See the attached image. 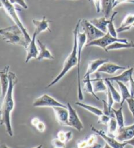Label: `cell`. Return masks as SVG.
<instances>
[{
    "mask_svg": "<svg viewBox=\"0 0 134 148\" xmlns=\"http://www.w3.org/2000/svg\"><path fill=\"white\" fill-rule=\"evenodd\" d=\"M109 62L108 59H96V60H94L90 61L88 62L87 70L85 75H84V77H87V76H90L91 74L95 73L96 71H98V70L101 66H102L103 64Z\"/></svg>",
    "mask_w": 134,
    "mask_h": 148,
    "instance_id": "18",
    "label": "cell"
},
{
    "mask_svg": "<svg viewBox=\"0 0 134 148\" xmlns=\"http://www.w3.org/2000/svg\"><path fill=\"white\" fill-rule=\"evenodd\" d=\"M99 73H100L96 72V77L95 79H91L92 83L94 92L97 93L107 92V85L104 83L103 79H101L100 77V75Z\"/></svg>",
    "mask_w": 134,
    "mask_h": 148,
    "instance_id": "19",
    "label": "cell"
},
{
    "mask_svg": "<svg viewBox=\"0 0 134 148\" xmlns=\"http://www.w3.org/2000/svg\"><path fill=\"white\" fill-rule=\"evenodd\" d=\"M130 0H115L113 3V8H115L116 6H118L119 4L124 3V2H128Z\"/></svg>",
    "mask_w": 134,
    "mask_h": 148,
    "instance_id": "41",
    "label": "cell"
},
{
    "mask_svg": "<svg viewBox=\"0 0 134 148\" xmlns=\"http://www.w3.org/2000/svg\"><path fill=\"white\" fill-rule=\"evenodd\" d=\"M0 34L2 39L7 43L23 46L25 49L29 44L21 29L16 24L1 29Z\"/></svg>",
    "mask_w": 134,
    "mask_h": 148,
    "instance_id": "3",
    "label": "cell"
},
{
    "mask_svg": "<svg viewBox=\"0 0 134 148\" xmlns=\"http://www.w3.org/2000/svg\"><path fill=\"white\" fill-rule=\"evenodd\" d=\"M103 80L105 81L106 85H107L108 88L109 90H110L111 93L113 96V98L114 100H115V102H117V103H120L121 101H122V97L120 96V94L118 93V91L116 90V88H115V87H114V86L113 85V84H112V83H111V81L105 79H103Z\"/></svg>",
    "mask_w": 134,
    "mask_h": 148,
    "instance_id": "29",
    "label": "cell"
},
{
    "mask_svg": "<svg viewBox=\"0 0 134 148\" xmlns=\"http://www.w3.org/2000/svg\"><path fill=\"white\" fill-rule=\"evenodd\" d=\"M9 86L8 90L3 100L2 101L1 125H5L7 132L10 136L12 137L13 136V131L11 123V113L14 107L13 90L18 79H17L16 74L12 71L9 72Z\"/></svg>",
    "mask_w": 134,
    "mask_h": 148,
    "instance_id": "1",
    "label": "cell"
},
{
    "mask_svg": "<svg viewBox=\"0 0 134 148\" xmlns=\"http://www.w3.org/2000/svg\"><path fill=\"white\" fill-rule=\"evenodd\" d=\"M118 14L117 11H115L113 13L112 15L110 17V21H109V23L107 25V32L111 34V36L114 38H117L118 36V32L116 31V29H115V25H114V20H115V17Z\"/></svg>",
    "mask_w": 134,
    "mask_h": 148,
    "instance_id": "30",
    "label": "cell"
},
{
    "mask_svg": "<svg viewBox=\"0 0 134 148\" xmlns=\"http://www.w3.org/2000/svg\"><path fill=\"white\" fill-rule=\"evenodd\" d=\"M93 1L97 13H100L101 11V0H93Z\"/></svg>",
    "mask_w": 134,
    "mask_h": 148,
    "instance_id": "40",
    "label": "cell"
},
{
    "mask_svg": "<svg viewBox=\"0 0 134 148\" xmlns=\"http://www.w3.org/2000/svg\"><path fill=\"white\" fill-rule=\"evenodd\" d=\"M9 1L11 4H13V5L17 4L21 7H22V8L24 9H27L28 8V5H27L25 0H9Z\"/></svg>",
    "mask_w": 134,
    "mask_h": 148,
    "instance_id": "36",
    "label": "cell"
},
{
    "mask_svg": "<svg viewBox=\"0 0 134 148\" xmlns=\"http://www.w3.org/2000/svg\"><path fill=\"white\" fill-rule=\"evenodd\" d=\"M126 67L124 66H118L116 64L111 63V62H106L103 64L102 66H101L100 68L98 69L97 72L98 73H105L110 75L115 73L118 70H126Z\"/></svg>",
    "mask_w": 134,
    "mask_h": 148,
    "instance_id": "16",
    "label": "cell"
},
{
    "mask_svg": "<svg viewBox=\"0 0 134 148\" xmlns=\"http://www.w3.org/2000/svg\"><path fill=\"white\" fill-rule=\"evenodd\" d=\"M75 104L79 106L84 108V109L86 110L87 111H88V112H90V113H93V114L98 116V117H99V116H100V115L103 114V110H101L99 109V108L92 106L86 104V103H82V102H75Z\"/></svg>",
    "mask_w": 134,
    "mask_h": 148,
    "instance_id": "28",
    "label": "cell"
},
{
    "mask_svg": "<svg viewBox=\"0 0 134 148\" xmlns=\"http://www.w3.org/2000/svg\"><path fill=\"white\" fill-rule=\"evenodd\" d=\"M134 23V14H129L124 18L120 26L118 29H116L118 33L122 32L129 30L131 28V25Z\"/></svg>",
    "mask_w": 134,
    "mask_h": 148,
    "instance_id": "22",
    "label": "cell"
},
{
    "mask_svg": "<svg viewBox=\"0 0 134 148\" xmlns=\"http://www.w3.org/2000/svg\"><path fill=\"white\" fill-rule=\"evenodd\" d=\"M81 19L79 20V22L77 24L75 29H73V49L71 53L69 54V56L66 59L65 62L64 63L63 68L61 72L59 73L56 77L54 79L53 81L47 85L46 88H50L53 87V85H55L58 81L61 79L62 78L64 77V75L71 70V68L75 67V66H78V42H77V34L79 30V26L81 25Z\"/></svg>",
    "mask_w": 134,
    "mask_h": 148,
    "instance_id": "2",
    "label": "cell"
},
{
    "mask_svg": "<svg viewBox=\"0 0 134 148\" xmlns=\"http://www.w3.org/2000/svg\"><path fill=\"white\" fill-rule=\"evenodd\" d=\"M92 130L94 133H96V134L105 140L107 144L109 145H110L112 148H124L125 146L128 145L126 142H118V140L115 138V137L109 136L108 134H107V133L104 132L103 130H98L94 127H92Z\"/></svg>",
    "mask_w": 134,
    "mask_h": 148,
    "instance_id": "9",
    "label": "cell"
},
{
    "mask_svg": "<svg viewBox=\"0 0 134 148\" xmlns=\"http://www.w3.org/2000/svg\"><path fill=\"white\" fill-rule=\"evenodd\" d=\"M133 68H130L126 70L124 72L122 73L120 75L115 76V77H107L105 78V79L111 81H120L123 83H130L131 79L133 77Z\"/></svg>",
    "mask_w": 134,
    "mask_h": 148,
    "instance_id": "17",
    "label": "cell"
},
{
    "mask_svg": "<svg viewBox=\"0 0 134 148\" xmlns=\"http://www.w3.org/2000/svg\"><path fill=\"white\" fill-rule=\"evenodd\" d=\"M0 148H9V147H7L6 145H5V144H2L1 145V147H0Z\"/></svg>",
    "mask_w": 134,
    "mask_h": 148,
    "instance_id": "44",
    "label": "cell"
},
{
    "mask_svg": "<svg viewBox=\"0 0 134 148\" xmlns=\"http://www.w3.org/2000/svg\"><path fill=\"white\" fill-rule=\"evenodd\" d=\"M107 134L111 136L115 137L116 132H117L118 123L115 117H111L110 120L107 124Z\"/></svg>",
    "mask_w": 134,
    "mask_h": 148,
    "instance_id": "26",
    "label": "cell"
},
{
    "mask_svg": "<svg viewBox=\"0 0 134 148\" xmlns=\"http://www.w3.org/2000/svg\"><path fill=\"white\" fill-rule=\"evenodd\" d=\"M33 106L34 107H62L68 108V106L63 103H60L58 101L54 99L46 94L41 96L40 97L35 100L33 103Z\"/></svg>",
    "mask_w": 134,
    "mask_h": 148,
    "instance_id": "8",
    "label": "cell"
},
{
    "mask_svg": "<svg viewBox=\"0 0 134 148\" xmlns=\"http://www.w3.org/2000/svg\"><path fill=\"white\" fill-rule=\"evenodd\" d=\"M108 88V87H107ZM107 103H108V106H109V110H110L111 112H112V106L114 103V102H115V100H114L113 98V96L112 95H111V91L109 89L107 90Z\"/></svg>",
    "mask_w": 134,
    "mask_h": 148,
    "instance_id": "34",
    "label": "cell"
},
{
    "mask_svg": "<svg viewBox=\"0 0 134 148\" xmlns=\"http://www.w3.org/2000/svg\"><path fill=\"white\" fill-rule=\"evenodd\" d=\"M42 147H43V145H39V146L36 147H34V148H42Z\"/></svg>",
    "mask_w": 134,
    "mask_h": 148,
    "instance_id": "46",
    "label": "cell"
},
{
    "mask_svg": "<svg viewBox=\"0 0 134 148\" xmlns=\"http://www.w3.org/2000/svg\"><path fill=\"white\" fill-rule=\"evenodd\" d=\"M54 148H56V147H54Z\"/></svg>",
    "mask_w": 134,
    "mask_h": 148,
    "instance_id": "49",
    "label": "cell"
},
{
    "mask_svg": "<svg viewBox=\"0 0 134 148\" xmlns=\"http://www.w3.org/2000/svg\"><path fill=\"white\" fill-rule=\"evenodd\" d=\"M52 145H53L54 147L56 148H65L66 147V143L61 141L58 138L53 140V141H52Z\"/></svg>",
    "mask_w": 134,
    "mask_h": 148,
    "instance_id": "33",
    "label": "cell"
},
{
    "mask_svg": "<svg viewBox=\"0 0 134 148\" xmlns=\"http://www.w3.org/2000/svg\"><path fill=\"white\" fill-rule=\"evenodd\" d=\"M98 119V123L99 124H103L105 125H107L109 120L111 119V117H109L108 115H106L105 114H103L100 116H99Z\"/></svg>",
    "mask_w": 134,
    "mask_h": 148,
    "instance_id": "35",
    "label": "cell"
},
{
    "mask_svg": "<svg viewBox=\"0 0 134 148\" xmlns=\"http://www.w3.org/2000/svg\"><path fill=\"white\" fill-rule=\"evenodd\" d=\"M113 0H101V11L107 19L110 17V14L113 8Z\"/></svg>",
    "mask_w": 134,
    "mask_h": 148,
    "instance_id": "23",
    "label": "cell"
},
{
    "mask_svg": "<svg viewBox=\"0 0 134 148\" xmlns=\"http://www.w3.org/2000/svg\"><path fill=\"white\" fill-rule=\"evenodd\" d=\"M57 137L59 140L62 141L64 143H66L72 139L73 138V134L71 131L68 132H64L63 130H60L59 131L58 134H57Z\"/></svg>",
    "mask_w": 134,
    "mask_h": 148,
    "instance_id": "32",
    "label": "cell"
},
{
    "mask_svg": "<svg viewBox=\"0 0 134 148\" xmlns=\"http://www.w3.org/2000/svg\"><path fill=\"white\" fill-rule=\"evenodd\" d=\"M129 86H130V92L131 93V98H134V79L132 77L129 83Z\"/></svg>",
    "mask_w": 134,
    "mask_h": 148,
    "instance_id": "39",
    "label": "cell"
},
{
    "mask_svg": "<svg viewBox=\"0 0 134 148\" xmlns=\"http://www.w3.org/2000/svg\"><path fill=\"white\" fill-rule=\"evenodd\" d=\"M52 22L53 21L46 19L45 16H44L43 17V19L41 20V21L33 19L32 20V23H33L35 26L34 34H36V36H38L39 34L43 32L44 31L48 30L49 32H51L50 28H49V23H52Z\"/></svg>",
    "mask_w": 134,
    "mask_h": 148,
    "instance_id": "15",
    "label": "cell"
},
{
    "mask_svg": "<svg viewBox=\"0 0 134 148\" xmlns=\"http://www.w3.org/2000/svg\"><path fill=\"white\" fill-rule=\"evenodd\" d=\"M77 42H78V66H77V81H78V98L79 100H83L84 96L81 85V72L80 66L81 60L82 51L84 48V45H86L87 42V38L84 32H81L79 30L77 34Z\"/></svg>",
    "mask_w": 134,
    "mask_h": 148,
    "instance_id": "5",
    "label": "cell"
},
{
    "mask_svg": "<svg viewBox=\"0 0 134 148\" xmlns=\"http://www.w3.org/2000/svg\"><path fill=\"white\" fill-rule=\"evenodd\" d=\"M1 6L5 9V11L7 12V13L9 14V16L11 17V18L14 22L16 25L18 26L21 29L22 32L24 34V36H25L26 40L28 41V43H30L31 41V38L29 35L26 28L24 27L21 21L20 20L14 5L10 3L9 0H1Z\"/></svg>",
    "mask_w": 134,
    "mask_h": 148,
    "instance_id": "4",
    "label": "cell"
},
{
    "mask_svg": "<svg viewBox=\"0 0 134 148\" xmlns=\"http://www.w3.org/2000/svg\"><path fill=\"white\" fill-rule=\"evenodd\" d=\"M134 47V43L133 41L128 42V43H122V42H115L113 44L107 47L106 52L108 53L109 51L117 50V49H130Z\"/></svg>",
    "mask_w": 134,
    "mask_h": 148,
    "instance_id": "24",
    "label": "cell"
},
{
    "mask_svg": "<svg viewBox=\"0 0 134 148\" xmlns=\"http://www.w3.org/2000/svg\"><path fill=\"white\" fill-rule=\"evenodd\" d=\"M116 83L118 84L119 88H120V92H121L122 101L120 102V106H123V104L124 103L126 100H127L128 98H131V95L130 92V90L128 89L127 86H126L124 83L120 82V81H117Z\"/></svg>",
    "mask_w": 134,
    "mask_h": 148,
    "instance_id": "25",
    "label": "cell"
},
{
    "mask_svg": "<svg viewBox=\"0 0 134 148\" xmlns=\"http://www.w3.org/2000/svg\"><path fill=\"white\" fill-rule=\"evenodd\" d=\"M36 37L37 36L36 34H33L31 42L29 43L28 46L25 49L27 53L25 63H28V62L32 58L37 59V58H38V56L39 55V51H38V49L37 47Z\"/></svg>",
    "mask_w": 134,
    "mask_h": 148,
    "instance_id": "13",
    "label": "cell"
},
{
    "mask_svg": "<svg viewBox=\"0 0 134 148\" xmlns=\"http://www.w3.org/2000/svg\"><path fill=\"white\" fill-rule=\"evenodd\" d=\"M83 82L84 83V90L88 93L91 94L92 95L94 96L97 100H100V98H98V96L96 95V93L94 91V88L92 85V83L90 76H87V77H84Z\"/></svg>",
    "mask_w": 134,
    "mask_h": 148,
    "instance_id": "27",
    "label": "cell"
},
{
    "mask_svg": "<svg viewBox=\"0 0 134 148\" xmlns=\"http://www.w3.org/2000/svg\"><path fill=\"white\" fill-rule=\"evenodd\" d=\"M124 142H126L128 145H131V146L134 147V137L133 138H131V140H128V141H126Z\"/></svg>",
    "mask_w": 134,
    "mask_h": 148,
    "instance_id": "43",
    "label": "cell"
},
{
    "mask_svg": "<svg viewBox=\"0 0 134 148\" xmlns=\"http://www.w3.org/2000/svg\"><path fill=\"white\" fill-rule=\"evenodd\" d=\"M113 1H114V2H115V0H113Z\"/></svg>",
    "mask_w": 134,
    "mask_h": 148,
    "instance_id": "48",
    "label": "cell"
},
{
    "mask_svg": "<svg viewBox=\"0 0 134 148\" xmlns=\"http://www.w3.org/2000/svg\"><path fill=\"white\" fill-rule=\"evenodd\" d=\"M81 25L84 30L83 32L85 33L86 38H87V42L86 45L105 35V33L97 28L86 19H81Z\"/></svg>",
    "mask_w": 134,
    "mask_h": 148,
    "instance_id": "6",
    "label": "cell"
},
{
    "mask_svg": "<svg viewBox=\"0 0 134 148\" xmlns=\"http://www.w3.org/2000/svg\"><path fill=\"white\" fill-rule=\"evenodd\" d=\"M56 121L61 126L69 127V112L68 108L62 107L53 108Z\"/></svg>",
    "mask_w": 134,
    "mask_h": 148,
    "instance_id": "12",
    "label": "cell"
},
{
    "mask_svg": "<svg viewBox=\"0 0 134 148\" xmlns=\"http://www.w3.org/2000/svg\"><path fill=\"white\" fill-rule=\"evenodd\" d=\"M36 128L39 132H43L44 131V130H45V125H44V123L43 122H42L40 121L38 124L36 126Z\"/></svg>",
    "mask_w": 134,
    "mask_h": 148,
    "instance_id": "38",
    "label": "cell"
},
{
    "mask_svg": "<svg viewBox=\"0 0 134 148\" xmlns=\"http://www.w3.org/2000/svg\"><path fill=\"white\" fill-rule=\"evenodd\" d=\"M107 19L105 16L100 17V18H96L89 20V22L96 26L97 28L103 32L105 34L107 33V25L109 23L110 20Z\"/></svg>",
    "mask_w": 134,
    "mask_h": 148,
    "instance_id": "20",
    "label": "cell"
},
{
    "mask_svg": "<svg viewBox=\"0 0 134 148\" xmlns=\"http://www.w3.org/2000/svg\"><path fill=\"white\" fill-rule=\"evenodd\" d=\"M115 42H122V43H128L127 39H120L118 38H114L109 33L105 34V35L101 37V38L96 39L95 41H92L91 43L86 45V47L96 46L102 48L106 52L107 48L111 44Z\"/></svg>",
    "mask_w": 134,
    "mask_h": 148,
    "instance_id": "7",
    "label": "cell"
},
{
    "mask_svg": "<svg viewBox=\"0 0 134 148\" xmlns=\"http://www.w3.org/2000/svg\"><path fill=\"white\" fill-rule=\"evenodd\" d=\"M37 42H38V46L39 47V53L38 58H37V60L41 61L43 59H50V60L54 59L53 55L51 53V52L46 48V45L43 43H42L39 39H38Z\"/></svg>",
    "mask_w": 134,
    "mask_h": 148,
    "instance_id": "21",
    "label": "cell"
},
{
    "mask_svg": "<svg viewBox=\"0 0 134 148\" xmlns=\"http://www.w3.org/2000/svg\"><path fill=\"white\" fill-rule=\"evenodd\" d=\"M134 137V123L127 127H118L115 138L120 142H124Z\"/></svg>",
    "mask_w": 134,
    "mask_h": 148,
    "instance_id": "11",
    "label": "cell"
},
{
    "mask_svg": "<svg viewBox=\"0 0 134 148\" xmlns=\"http://www.w3.org/2000/svg\"><path fill=\"white\" fill-rule=\"evenodd\" d=\"M39 121H40V120H39V119H38V118H37V117H34V118H33V119H31V125H32L34 126V127H36V126L38 124Z\"/></svg>",
    "mask_w": 134,
    "mask_h": 148,
    "instance_id": "42",
    "label": "cell"
},
{
    "mask_svg": "<svg viewBox=\"0 0 134 148\" xmlns=\"http://www.w3.org/2000/svg\"><path fill=\"white\" fill-rule=\"evenodd\" d=\"M9 66H6L0 72V77H1V100H3L5 97L8 90L9 86Z\"/></svg>",
    "mask_w": 134,
    "mask_h": 148,
    "instance_id": "14",
    "label": "cell"
},
{
    "mask_svg": "<svg viewBox=\"0 0 134 148\" xmlns=\"http://www.w3.org/2000/svg\"><path fill=\"white\" fill-rule=\"evenodd\" d=\"M112 111L115 115V118L117 121L118 127H124V118L122 112V106H120L118 110H115L112 108Z\"/></svg>",
    "mask_w": 134,
    "mask_h": 148,
    "instance_id": "31",
    "label": "cell"
},
{
    "mask_svg": "<svg viewBox=\"0 0 134 148\" xmlns=\"http://www.w3.org/2000/svg\"><path fill=\"white\" fill-rule=\"evenodd\" d=\"M128 103V108L129 110L132 114V117H133V119L134 121V98H128L126 101Z\"/></svg>",
    "mask_w": 134,
    "mask_h": 148,
    "instance_id": "37",
    "label": "cell"
},
{
    "mask_svg": "<svg viewBox=\"0 0 134 148\" xmlns=\"http://www.w3.org/2000/svg\"><path fill=\"white\" fill-rule=\"evenodd\" d=\"M67 106H68V110L69 112L68 121L69 127H73L77 131L81 132L84 129V125L82 123L80 119H79L76 110L72 107L70 103L68 102L67 103Z\"/></svg>",
    "mask_w": 134,
    "mask_h": 148,
    "instance_id": "10",
    "label": "cell"
},
{
    "mask_svg": "<svg viewBox=\"0 0 134 148\" xmlns=\"http://www.w3.org/2000/svg\"><path fill=\"white\" fill-rule=\"evenodd\" d=\"M131 27H134V23L132 24V25H131Z\"/></svg>",
    "mask_w": 134,
    "mask_h": 148,
    "instance_id": "47",
    "label": "cell"
},
{
    "mask_svg": "<svg viewBox=\"0 0 134 148\" xmlns=\"http://www.w3.org/2000/svg\"><path fill=\"white\" fill-rule=\"evenodd\" d=\"M103 148H112V147H111L110 146V145H109L106 143V144H105V146H104Z\"/></svg>",
    "mask_w": 134,
    "mask_h": 148,
    "instance_id": "45",
    "label": "cell"
}]
</instances>
